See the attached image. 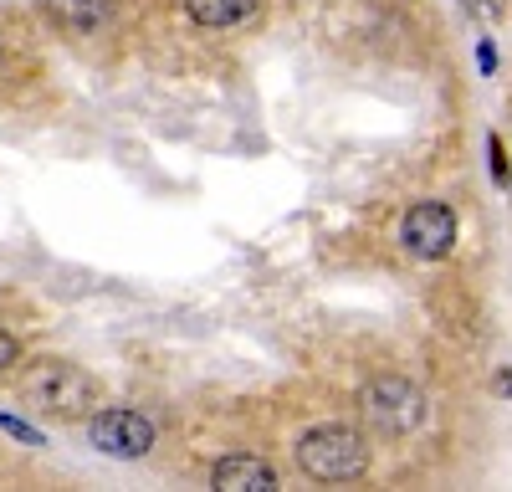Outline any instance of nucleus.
I'll list each match as a JSON object with an SVG mask.
<instances>
[{
  "mask_svg": "<svg viewBox=\"0 0 512 492\" xmlns=\"http://www.w3.org/2000/svg\"><path fill=\"white\" fill-rule=\"evenodd\" d=\"M292 462L308 482H323V487H349V482H364L369 467H374V446L359 426L349 421H323V426H308L292 446Z\"/></svg>",
  "mask_w": 512,
  "mask_h": 492,
  "instance_id": "1",
  "label": "nucleus"
},
{
  "mask_svg": "<svg viewBox=\"0 0 512 492\" xmlns=\"http://www.w3.org/2000/svg\"><path fill=\"white\" fill-rule=\"evenodd\" d=\"M21 405L41 421H88L103 405V385L67 359H36L21 369Z\"/></svg>",
  "mask_w": 512,
  "mask_h": 492,
  "instance_id": "2",
  "label": "nucleus"
},
{
  "mask_svg": "<svg viewBox=\"0 0 512 492\" xmlns=\"http://www.w3.org/2000/svg\"><path fill=\"white\" fill-rule=\"evenodd\" d=\"M359 410H364V421H369L379 436H395V441L415 436L425 421H431V400H425V390L410 385L405 375H379V380H369L364 395H359Z\"/></svg>",
  "mask_w": 512,
  "mask_h": 492,
  "instance_id": "3",
  "label": "nucleus"
},
{
  "mask_svg": "<svg viewBox=\"0 0 512 492\" xmlns=\"http://www.w3.org/2000/svg\"><path fill=\"white\" fill-rule=\"evenodd\" d=\"M88 441H93V451H103L113 462H144L159 446V431L134 405H98L88 416Z\"/></svg>",
  "mask_w": 512,
  "mask_h": 492,
  "instance_id": "4",
  "label": "nucleus"
},
{
  "mask_svg": "<svg viewBox=\"0 0 512 492\" xmlns=\"http://www.w3.org/2000/svg\"><path fill=\"white\" fill-rule=\"evenodd\" d=\"M456 236H461V221H456V205L446 200H415L400 216V246L415 262H446L456 252Z\"/></svg>",
  "mask_w": 512,
  "mask_h": 492,
  "instance_id": "5",
  "label": "nucleus"
},
{
  "mask_svg": "<svg viewBox=\"0 0 512 492\" xmlns=\"http://www.w3.org/2000/svg\"><path fill=\"white\" fill-rule=\"evenodd\" d=\"M210 487H221V492H277L282 472L267 457H256V451H231V457H221L210 467Z\"/></svg>",
  "mask_w": 512,
  "mask_h": 492,
  "instance_id": "6",
  "label": "nucleus"
},
{
  "mask_svg": "<svg viewBox=\"0 0 512 492\" xmlns=\"http://www.w3.org/2000/svg\"><path fill=\"white\" fill-rule=\"evenodd\" d=\"M41 16L62 36H103L118 21V0H41Z\"/></svg>",
  "mask_w": 512,
  "mask_h": 492,
  "instance_id": "7",
  "label": "nucleus"
},
{
  "mask_svg": "<svg viewBox=\"0 0 512 492\" xmlns=\"http://www.w3.org/2000/svg\"><path fill=\"white\" fill-rule=\"evenodd\" d=\"M256 11H262V0H185V21L195 31H216V36L256 21Z\"/></svg>",
  "mask_w": 512,
  "mask_h": 492,
  "instance_id": "8",
  "label": "nucleus"
},
{
  "mask_svg": "<svg viewBox=\"0 0 512 492\" xmlns=\"http://www.w3.org/2000/svg\"><path fill=\"white\" fill-rule=\"evenodd\" d=\"M6 369H21V339L11 328H0V375H6Z\"/></svg>",
  "mask_w": 512,
  "mask_h": 492,
  "instance_id": "9",
  "label": "nucleus"
},
{
  "mask_svg": "<svg viewBox=\"0 0 512 492\" xmlns=\"http://www.w3.org/2000/svg\"><path fill=\"white\" fill-rule=\"evenodd\" d=\"M0 431L16 436V441H26V446H41V431H31V426H26V421H16V416H0Z\"/></svg>",
  "mask_w": 512,
  "mask_h": 492,
  "instance_id": "10",
  "label": "nucleus"
},
{
  "mask_svg": "<svg viewBox=\"0 0 512 492\" xmlns=\"http://www.w3.org/2000/svg\"><path fill=\"white\" fill-rule=\"evenodd\" d=\"M492 175H497V180H507V154H502V144H497V139H492Z\"/></svg>",
  "mask_w": 512,
  "mask_h": 492,
  "instance_id": "11",
  "label": "nucleus"
},
{
  "mask_svg": "<svg viewBox=\"0 0 512 492\" xmlns=\"http://www.w3.org/2000/svg\"><path fill=\"white\" fill-rule=\"evenodd\" d=\"M492 390H497V395H512V369H502V375L492 380Z\"/></svg>",
  "mask_w": 512,
  "mask_h": 492,
  "instance_id": "12",
  "label": "nucleus"
},
{
  "mask_svg": "<svg viewBox=\"0 0 512 492\" xmlns=\"http://www.w3.org/2000/svg\"><path fill=\"white\" fill-rule=\"evenodd\" d=\"M0 67H6V41H0Z\"/></svg>",
  "mask_w": 512,
  "mask_h": 492,
  "instance_id": "13",
  "label": "nucleus"
}]
</instances>
